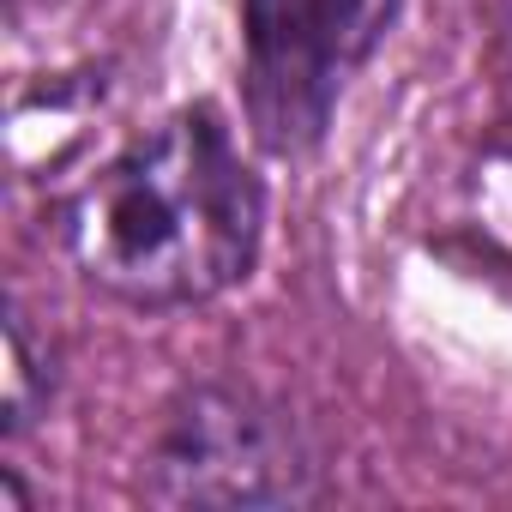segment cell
<instances>
[{
    "label": "cell",
    "instance_id": "cell-1",
    "mask_svg": "<svg viewBox=\"0 0 512 512\" xmlns=\"http://www.w3.org/2000/svg\"><path fill=\"white\" fill-rule=\"evenodd\" d=\"M73 266L133 302L187 308L235 290L266 235V187L211 103L169 115L103 163L61 211Z\"/></svg>",
    "mask_w": 512,
    "mask_h": 512
},
{
    "label": "cell",
    "instance_id": "cell-2",
    "mask_svg": "<svg viewBox=\"0 0 512 512\" xmlns=\"http://www.w3.org/2000/svg\"><path fill=\"white\" fill-rule=\"evenodd\" d=\"M392 19L398 0H241L253 139L272 157H308Z\"/></svg>",
    "mask_w": 512,
    "mask_h": 512
},
{
    "label": "cell",
    "instance_id": "cell-4",
    "mask_svg": "<svg viewBox=\"0 0 512 512\" xmlns=\"http://www.w3.org/2000/svg\"><path fill=\"white\" fill-rule=\"evenodd\" d=\"M49 356L31 344L25 314H7V434H25L37 422V410L49 404Z\"/></svg>",
    "mask_w": 512,
    "mask_h": 512
},
{
    "label": "cell",
    "instance_id": "cell-3",
    "mask_svg": "<svg viewBox=\"0 0 512 512\" xmlns=\"http://www.w3.org/2000/svg\"><path fill=\"white\" fill-rule=\"evenodd\" d=\"M163 506H296L314 494V464L284 410L235 386L181 392L145 458Z\"/></svg>",
    "mask_w": 512,
    "mask_h": 512
}]
</instances>
